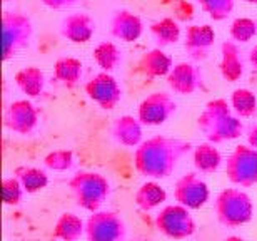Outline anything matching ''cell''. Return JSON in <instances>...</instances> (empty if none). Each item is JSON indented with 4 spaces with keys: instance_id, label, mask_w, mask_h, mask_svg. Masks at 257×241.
Masks as SVG:
<instances>
[{
    "instance_id": "25",
    "label": "cell",
    "mask_w": 257,
    "mask_h": 241,
    "mask_svg": "<svg viewBox=\"0 0 257 241\" xmlns=\"http://www.w3.org/2000/svg\"><path fill=\"white\" fill-rule=\"evenodd\" d=\"M166 199H167L166 189L156 181H147L141 184V188L134 194V203L142 211H152L157 206H161Z\"/></svg>"
},
{
    "instance_id": "22",
    "label": "cell",
    "mask_w": 257,
    "mask_h": 241,
    "mask_svg": "<svg viewBox=\"0 0 257 241\" xmlns=\"http://www.w3.org/2000/svg\"><path fill=\"white\" fill-rule=\"evenodd\" d=\"M85 234V221L74 213H62L55 221L54 238L60 241H80Z\"/></svg>"
},
{
    "instance_id": "10",
    "label": "cell",
    "mask_w": 257,
    "mask_h": 241,
    "mask_svg": "<svg viewBox=\"0 0 257 241\" xmlns=\"http://www.w3.org/2000/svg\"><path fill=\"white\" fill-rule=\"evenodd\" d=\"M85 92L89 99L94 101L104 111L115 109L122 101V87L109 72H99L90 81H87Z\"/></svg>"
},
{
    "instance_id": "13",
    "label": "cell",
    "mask_w": 257,
    "mask_h": 241,
    "mask_svg": "<svg viewBox=\"0 0 257 241\" xmlns=\"http://www.w3.org/2000/svg\"><path fill=\"white\" fill-rule=\"evenodd\" d=\"M166 82L174 94L192 96L204 89L205 77L199 65L192 62H177L166 77Z\"/></svg>"
},
{
    "instance_id": "32",
    "label": "cell",
    "mask_w": 257,
    "mask_h": 241,
    "mask_svg": "<svg viewBox=\"0 0 257 241\" xmlns=\"http://www.w3.org/2000/svg\"><path fill=\"white\" fill-rule=\"evenodd\" d=\"M24 193H25V189L17 176L4 178V181H2L4 204H7V206H19L24 199Z\"/></svg>"
},
{
    "instance_id": "5",
    "label": "cell",
    "mask_w": 257,
    "mask_h": 241,
    "mask_svg": "<svg viewBox=\"0 0 257 241\" xmlns=\"http://www.w3.org/2000/svg\"><path fill=\"white\" fill-rule=\"evenodd\" d=\"M34 39V22L27 14L5 10L2 14V60L14 59L20 50L27 49Z\"/></svg>"
},
{
    "instance_id": "35",
    "label": "cell",
    "mask_w": 257,
    "mask_h": 241,
    "mask_svg": "<svg viewBox=\"0 0 257 241\" xmlns=\"http://www.w3.org/2000/svg\"><path fill=\"white\" fill-rule=\"evenodd\" d=\"M249 62L254 69H257V44L249 50Z\"/></svg>"
},
{
    "instance_id": "20",
    "label": "cell",
    "mask_w": 257,
    "mask_h": 241,
    "mask_svg": "<svg viewBox=\"0 0 257 241\" xmlns=\"http://www.w3.org/2000/svg\"><path fill=\"white\" fill-rule=\"evenodd\" d=\"M45 72L37 65H29L15 74V84L27 97H39L45 89Z\"/></svg>"
},
{
    "instance_id": "30",
    "label": "cell",
    "mask_w": 257,
    "mask_h": 241,
    "mask_svg": "<svg viewBox=\"0 0 257 241\" xmlns=\"http://www.w3.org/2000/svg\"><path fill=\"white\" fill-rule=\"evenodd\" d=\"M197 4L214 22L225 20L235 7V0H197Z\"/></svg>"
},
{
    "instance_id": "6",
    "label": "cell",
    "mask_w": 257,
    "mask_h": 241,
    "mask_svg": "<svg viewBox=\"0 0 257 241\" xmlns=\"http://www.w3.org/2000/svg\"><path fill=\"white\" fill-rule=\"evenodd\" d=\"M225 176L240 188H252L257 184V151L249 144H239L225 161Z\"/></svg>"
},
{
    "instance_id": "14",
    "label": "cell",
    "mask_w": 257,
    "mask_h": 241,
    "mask_svg": "<svg viewBox=\"0 0 257 241\" xmlns=\"http://www.w3.org/2000/svg\"><path fill=\"white\" fill-rule=\"evenodd\" d=\"M215 42V30L209 24H194L189 25L184 39V49L189 54V57L195 62H200L207 57L209 50L212 49Z\"/></svg>"
},
{
    "instance_id": "23",
    "label": "cell",
    "mask_w": 257,
    "mask_h": 241,
    "mask_svg": "<svg viewBox=\"0 0 257 241\" xmlns=\"http://www.w3.org/2000/svg\"><path fill=\"white\" fill-rule=\"evenodd\" d=\"M82 74H84V65L79 59L75 57H69V55H64V57H59L54 64V75L60 84L69 87H75L82 79Z\"/></svg>"
},
{
    "instance_id": "29",
    "label": "cell",
    "mask_w": 257,
    "mask_h": 241,
    "mask_svg": "<svg viewBox=\"0 0 257 241\" xmlns=\"http://www.w3.org/2000/svg\"><path fill=\"white\" fill-rule=\"evenodd\" d=\"M230 39L235 44H247L257 35V20L250 17H239L230 24Z\"/></svg>"
},
{
    "instance_id": "15",
    "label": "cell",
    "mask_w": 257,
    "mask_h": 241,
    "mask_svg": "<svg viewBox=\"0 0 257 241\" xmlns=\"http://www.w3.org/2000/svg\"><path fill=\"white\" fill-rule=\"evenodd\" d=\"M95 30V20L87 12L69 14L60 22V35L72 44H87L94 37Z\"/></svg>"
},
{
    "instance_id": "24",
    "label": "cell",
    "mask_w": 257,
    "mask_h": 241,
    "mask_svg": "<svg viewBox=\"0 0 257 241\" xmlns=\"http://www.w3.org/2000/svg\"><path fill=\"white\" fill-rule=\"evenodd\" d=\"M222 156L212 142H200L194 147V166L200 174H214L220 168Z\"/></svg>"
},
{
    "instance_id": "28",
    "label": "cell",
    "mask_w": 257,
    "mask_h": 241,
    "mask_svg": "<svg viewBox=\"0 0 257 241\" xmlns=\"http://www.w3.org/2000/svg\"><path fill=\"white\" fill-rule=\"evenodd\" d=\"M230 107L237 117H252L257 112V97L250 89L240 87L230 96Z\"/></svg>"
},
{
    "instance_id": "38",
    "label": "cell",
    "mask_w": 257,
    "mask_h": 241,
    "mask_svg": "<svg viewBox=\"0 0 257 241\" xmlns=\"http://www.w3.org/2000/svg\"><path fill=\"white\" fill-rule=\"evenodd\" d=\"M136 241H151V239H136Z\"/></svg>"
},
{
    "instance_id": "1",
    "label": "cell",
    "mask_w": 257,
    "mask_h": 241,
    "mask_svg": "<svg viewBox=\"0 0 257 241\" xmlns=\"http://www.w3.org/2000/svg\"><path fill=\"white\" fill-rule=\"evenodd\" d=\"M192 142L179 139V137L152 136L136 147L134 166L144 178H169L177 169L182 157L192 151Z\"/></svg>"
},
{
    "instance_id": "8",
    "label": "cell",
    "mask_w": 257,
    "mask_h": 241,
    "mask_svg": "<svg viewBox=\"0 0 257 241\" xmlns=\"http://www.w3.org/2000/svg\"><path fill=\"white\" fill-rule=\"evenodd\" d=\"M156 228L164 236L182 241L195 233V221L191 209L182 204H169L156 216Z\"/></svg>"
},
{
    "instance_id": "2",
    "label": "cell",
    "mask_w": 257,
    "mask_h": 241,
    "mask_svg": "<svg viewBox=\"0 0 257 241\" xmlns=\"http://www.w3.org/2000/svg\"><path fill=\"white\" fill-rule=\"evenodd\" d=\"M197 127L205 136L207 142H212V144L234 141L244 132L240 117L234 114L230 102L225 99L209 101L197 117Z\"/></svg>"
},
{
    "instance_id": "19",
    "label": "cell",
    "mask_w": 257,
    "mask_h": 241,
    "mask_svg": "<svg viewBox=\"0 0 257 241\" xmlns=\"http://www.w3.org/2000/svg\"><path fill=\"white\" fill-rule=\"evenodd\" d=\"M174 67L171 55L164 52L162 49L154 47L142 54L137 62V72L146 77H167Z\"/></svg>"
},
{
    "instance_id": "3",
    "label": "cell",
    "mask_w": 257,
    "mask_h": 241,
    "mask_svg": "<svg viewBox=\"0 0 257 241\" xmlns=\"http://www.w3.org/2000/svg\"><path fill=\"white\" fill-rule=\"evenodd\" d=\"M69 188L77 206L90 213L100 211L102 204L109 199L112 191L109 179L95 171H77L70 178Z\"/></svg>"
},
{
    "instance_id": "9",
    "label": "cell",
    "mask_w": 257,
    "mask_h": 241,
    "mask_svg": "<svg viewBox=\"0 0 257 241\" xmlns=\"http://www.w3.org/2000/svg\"><path fill=\"white\" fill-rule=\"evenodd\" d=\"M179 104L169 92L157 91L149 94L137 109V119L144 126H162L176 114Z\"/></svg>"
},
{
    "instance_id": "21",
    "label": "cell",
    "mask_w": 257,
    "mask_h": 241,
    "mask_svg": "<svg viewBox=\"0 0 257 241\" xmlns=\"http://www.w3.org/2000/svg\"><path fill=\"white\" fill-rule=\"evenodd\" d=\"M149 30H151L154 42H156L159 49L177 44L181 40V34H182L181 25L172 17H164L161 20H157V22L151 24Z\"/></svg>"
},
{
    "instance_id": "33",
    "label": "cell",
    "mask_w": 257,
    "mask_h": 241,
    "mask_svg": "<svg viewBox=\"0 0 257 241\" xmlns=\"http://www.w3.org/2000/svg\"><path fill=\"white\" fill-rule=\"evenodd\" d=\"M45 7L52 9V10H65V9H70L74 5L79 4V0H40Z\"/></svg>"
},
{
    "instance_id": "27",
    "label": "cell",
    "mask_w": 257,
    "mask_h": 241,
    "mask_svg": "<svg viewBox=\"0 0 257 241\" xmlns=\"http://www.w3.org/2000/svg\"><path fill=\"white\" fill-rule=\"evenodd\" d=\"M94 60L95 64L102 69V72H112L120 65L122 62V52L114 42L104 40V42L97 44L94 49Z\"/></svg>"
},
{
    "instance_id": "26",
    "label": "cell",
    "mask_w": 257,
    "mask_h": 241,
    "mask_svg": "<svg viewBox=\"0 0 257 241\" xmlns=\"http://www.w3.org/2000/svg\"><path fill=\"white\" fill-rule=\"evenodd\" d=\"M14 176L19 178V181L22 183V186L27 194H35L42 191L44 188H47L49 176L44 169L34 168V166H20L14 171Z\"/></svg>"
},
{
    "instance_id": "31",
    "label": "cell",
    "mask_w": 257,
    "mask_h": 241,
    "mask_svg": "<svg viewBox=\"0 0 257 241\" xmlns=\"http://www.w3.org/2000/svg\"><path fill=\"white\" fill-rule=\"evenodd\" d=\"M44 164L47 169H52V171H70L75 164V156L70 149H57L49 152L47 156L44 157Z\"/></svg>"
},
{
    "instance_id": "7",
    "label": "cell",
    "mask_w": 257,
    "mask_h": 241,
    "mask_svg": "<svg viewBox=\"0 0 257 241\" xmlns=\"http://www.w3.org/2000/svg\"><path fill=\"white\" fill-rule=\"evenodd\" d=\"M127 234L124 218L110 209L92 213L85 221L87 241H127Z\"/></svg>"
},
{
    "instance_id": "37",
    "label": "cell",
    "mask_w": 257,
    "mask_h": 241,
    "mask_svg": "<svg viewBox=\"0 0 257 241\" xmlns=\"http://www.w3.org/2000/svg\"><path fill=\"white\" fill-rule=\"evenodd\" d=\"M245 4H252V5H257V0H244Z\"/></svg>"
},
{
    "instance_id": "12",
    "label": "cell",
    "mask_w": 257,
    "mask_h": 241,
    "mask_svg": "<svg viewBox=\"0 0 257 241\" xmlns=\"http://www.w3.org/2000/svg\"><path fill=\"white\" fill-rule=\"evenodd\" d=\"M39 124V109L32 101L19 99L7 107L4 116V126L19 136H29Z\"/></svg>"
},
{
    "instance_id": "17",
    "label": "cell",
    "mask_w": 257,
    "mask_h": 241,
    "mask_svg": "<svg viewBox=\"0 0 257 241\" xmlns=\"http://www.w3.org/2000/svg\"><path fill=\"white\" fill-rule=\"evenodd\" d=\"M220 75L227 82H237L244 75L245 62L239 45L234 40H224L220 44Z\"/></svg>"
},
{
    "instance_id": "11",
    "label": "cell",
    "mask_w": 257,
    "mask_h": 241,
    "mask_svg": "<svg viewBox=\"0 0 257 241\" xmlns=\"http://www.w3.org/2000/svg\"><path fill=\"white\" fill-rule=\"evenodd\" d=\"M209 186L199 173H187L176 181L174 198L177 204H182L187 209H200L209 201Z\"/></svg>"
},
{
    "instance_id": "18",
    "label": "cell",
    "mask_w": 257,
    "mask_h": 241,
    "mask_svg": "<svg viewBox=\"0 0 257 241\" xmlns=\"http://www.w3.org/2000/svg\"><path fill=\"white\" fill-rule=\"evenodd\" d=\"M142 122L134 116H120L112 124L110 134L117 144L125 147H139L142 144Z\"/></svg>"
},
{
    "instance_id": "4",
    "label": "cell",
    "mask_w": 257,
    "mask_h": 241,
    "mask_svg": "<svg viewBox=\"0 0 257 241\" xmlns=\"http://www.w3.org/2000/svg\"><path fill=\"white\" fill-rule=\"evenodd\" d=\"M217 221L225 228H239L250 223L254 216V204L247 193L239 188L222 189L214 201Z\"/></svg>"
},
{
    "instance_id": "16",
    "label": "cell",
    "mask_w": 257,
    "mask_h": 241,
    "mask_svg": "<svg viewBox=\"0 0 257 241\" xmlns=\"http://www.w3.org/2000/svg\"><path fill=\"white\" fill-rule=\"evenodd\" d=\"M110 34L120 42H136L144 34V22L128 9H117L110 17Z\"/></svg>"
},
{
    "instance_id": "34",
    "label": "cell",
    "mask_w": 257,
    "mask_h": 241,
    "mask_svg": "<svg viewBox=\"0 0 257 241\" xmlns=\"http://www.w3.org/2000/svg\"><path fill=\"white\" fill-rule=\"evenodd\" d=\"M247 144L257 151V124L250 126V129L247 132Z\"/></svg>"
},
{
    "instance_id": "39",
    "label": "cell",
    "mask_w": 257,
    "mask_h": 241,
    "mask_svg": "<svg viewBox=\"0 0 257 241\" xmlns=\"http://www.w3.org/2000/svg\"><path fill=\"white\" fill-rule=\"evenodd\" d=\"M5 2H9V0H5Z\"/></svg>"
},
{
    "instance_id": "36",
    "label": "cell",
    "mask_w": 257,
    "mask_h": 241,
    "mask_svg": "<svg viewBox=\"0 0 257 241\" xmlns=\"http://www.w3.org/2000/svg\"><path fill=\"white\" fill-rule=\"evenodd\" d=\"M224 241H245V239L240 238V236H229V238H225Z\"/></svg>"
}]
</instances>
